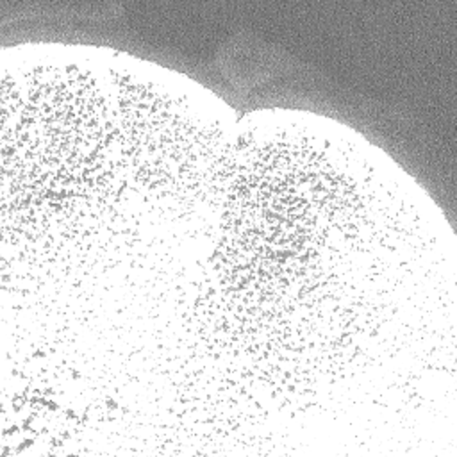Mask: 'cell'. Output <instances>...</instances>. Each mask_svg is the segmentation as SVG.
<instances>
[{"mask_svg":"<svg viewBox=\"0 0 457 457\" xmlns=\"http://www.w3.org/2000/svg\"><path fill=\"white\" fill-rule=\"evenodd\" d=\"M455 255L443 211L359 132L248 112L189 307L198 380L266 418L414 409L453 384Z\"/></svg>","mask_w":457,"mask_h":457,"instance_id":"1","label":"cell"},{"mask_svg":"<svg viewBox=\"0 0 457 457\" xmlns=\"http://www.w3.org/2000/svg\"><path fill=\"white\" fill-rule=\"evenodd\" d=\"M4 255L71 293L186 284L207 259L237 116L118 50L4 48Z\"/></svg>","mask_w":457,"mask_h":457,"instance_id":"2","label":"cell"}]
</instances>
